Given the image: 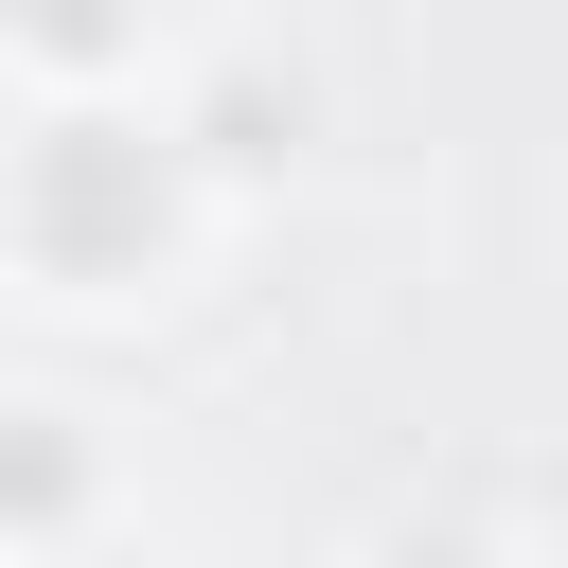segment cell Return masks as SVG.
I'll return each instance as SVG.
<instances>
[{"label": "cell", "mask_w": 568, "mask_h": 568, "mask_svg": "<svg viewBox=\"0 0 568 568\" xmlns=\"http://www.w3.org/2000/svg\"><path fill=\"white\" fill-rule=\"evenodd\" d=\"M532 532H497L479 497H390V515H355V550L337 568H515Z\"/></svg>", "instance_id": "277c9868"}, {"label": "cell", "mask_w": 568, "mask_h": 568, "mask_svg": "<svg viewBox=\"0 0 568 568\" xmlns=\"http://www.w3.org/2000/svg\"><path fill=\"white\" fill-rule=\"evenodd\" d=\"M515 568H568V532H532V550H515Z\"/></svg>", "instance_id": "8992f818"}, {"label": "cell", "mask_w": 568, "mask_h": 568, "mask_svg": "<svg viewBox=\"0 0 568 568\" xmlns=\"http://www.w3.org/2000/svg\"><path fill=\"white\" fill-rule=\"evenodd\" d=\"M106 515H124L106 408H89V390H0V568L71 550V532H106Z\"/></svg>", "instance_id": "7a4b0ae2"}, {"label": "cell", "mask_w": 568, "mask_h": 568, "mask_svg": "<svg viewBox=\"0 0 568 568\" xmlns=\"http://www.w3.org/2000/svg\"><path fill=\"white\" fill-rule=\"evenodd\" d=\"M36 568H178V550H160L142 515H106V532H71V550H36Z\"/></svg>", "instance_id": "5b68a950"}, {"label": "cell", "mask_w": 568, "mask_h": 568, "mask_svg": "<svg viewBox=\"0 0 568 568\" xmlns=\"http://www.w3.org/2000/svg\"><path fill=\"white\" fill-rule=\"evenodd\" d=\"M231 248V195L178 160L160 89L106 106H18L0 124V284L53 320H160L195 302V266Z\"/></svg>", "instance_id": "6da1fadb"}, {"label": "cell", "mask_w": 568, "mask_h": 568, "mask_svg": "<svg viewBox=\"0 0 568 568\" xmlns=\"http://www.w3.org/2000/svg\"><path fill=\"white\" fill-rule=\"evenodd\" d=\"M0 71L36 106H106L160 71V0H0Z\"/></svg>", "instance_id": "3957f363"}]
</instances>
